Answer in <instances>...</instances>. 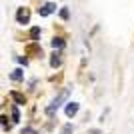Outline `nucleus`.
Listing matches in <instances>:
<instances>
[{"instance_id":"1","label":"nucleus","mask_w":134,"mask_h":134,"mask_svg":"<svg viewBox=\"0 0 134 134\" xmlns=\"http://www.w3.org/2000/svg\"><path fill=\"white\" fill-rule=\"evenodd\" d=\"M66 98H68V90H62L60 94H58V96L54 98V100H52V104H50V106L46 108V114H48V116H52V114H54V112L58 110V108H60V104H62L64 100H66Z\"/></svg>"},{"instance_id":"5","label":"nucleus","mask_w":134,"mask_h":134,"mask_svg":"<svg viewBox=\"0 0 134 134\" xmlns=\"http://www.w3.org/2000/svg\"><path fill=\"white\" fill-rule=\"evenodd\" d=\"M60 62H62L60 52H56V54L52 56V60H50V66H52V68H56V66H60Z\"/></svg>"},{"instance_id":"2","label":"nucleus","mask_w":134,"mask_h":134,"mask_svg":"<svg viewBox=\"0 0 134 134\" xmlns=\"http://www.w3.org/2000/svg\"><path fill=\"white\" fill-rule=\"evenodd\" d=\"M16 20H18V24H28V20H30V10H28V8H20L18 14H16Z\"/></svg>"},{"instance_id":"6","label":"nucleus","mask_w":134,"mask_h":134,"mask_svg":"<svg viewBox=\"0 0 134 134\" xmlns=\"http://www.w3.org/2000/svg\"><path fill=\"white\" fill-rule=\"evenodd\" d=\"M10 96H12V98H14V100L18 102V104H24V102H26L24 94H20V92H10Z\"/></svg>"},{"instance_id":"8","label":"nucleus","mask_w":134,"mask_h":134,"mask_svg":"<svg viewBox=\"0 0 134 134\" xmlns=\"http://www.w3.org/2000/svg\"><path fill=\"white\" fill-rule=\"evenodd\" d=\"M38 36H40V28L34 26L32 30H30V38H32V40H38Z\"/></svg>"},{"instance_id":"12","label":"nucleus","mask_w":134,"mask_h":134,"mask_svg":"<svg viewBox=\"0 0 134 134\" xmlns=\"http://www.w3.org/2000/svg\"><path fill=\"white\" fill-rule=\"evenodd\" d=\"M0 124H2V126H6V124H8V118H6V116H0Z\"/></svg>"},{"instance_id":"9","label":"nucleus","mask_w":134,"mask_h":134,"mask_svg":"<svg viewBox=\"0 0 134 134\" xmlns=\"http://www.w3.org/2000/svg\"><path fill=\"white\" fill-rule=\"evenodd\" d=\"M62 46H64V40L62 38H54L52 40V48H62Z\"/></svg>"},{"instance_id":"11","label":"nucleus","mask_w":134,"mask_h":134,"mask_svg":"<svg viewBox=\"0 0 134 134\" xmlns=\"http://www.w3.org/2000/svg\"><path fill=\"white\" fill-rule=\"evenodd\" d=\"M12 120H14V122H18V120H20V114H18V108H12Z\"/></svg>"},{"instance_id":"10","label":"nucleus","mask_w":134,"mask_h":134,"mask_svg":"<svg viewBox=\"0 0 134 134\" xmlns=\"http://www.w3.org/2000/svg\"><path fill=\"white\" fill-rule=\"evenodd\" d=\"M60 134H72V124H64V128H62Z\"/></svg>"},{"instance_id":"4","label":"nucleus","mask_w":134,"mask_h":134,"mask_svg":"<svg viewBox=\"0 0 134 134\" xmlns=\"http://www.w3.org/2000/svg\"><path fill=\"white\" fill-rule=\"evenodd\" d=\"M78 104L76 102H68V106H66V116H74L76 112H78Z\"/></svg>"},{"instance_id":"7","label":"nucleus","mask_w":134,"mask_h":134,"mask_svg":"<svg viewBox=\"0 0 134 134\" xmlns=\"http://www.w3.org/2000/svg\"><path fill=\"white\" fill-rule=\"evenodd\" d=\"M10 78L18 82V80H22V78H24V72L20 70V68H18V70H14V72H12V76H10Z\"/></svg>"},{"instance_id":"3","label":"nucleus","mask_w":134,"mask_h":134,"mask_svg":"<svg viewBox=\"0 0 134 134\" xmlns=\"http://www.w3.org/2000/svg\"><path fill=\"white\" fill-rule=\"evenodd\" d=\"M56 10V4H52V2H48V4H44L42 8H40V16H48V14H52V12Z\"/></svg>"}]
</instances>
